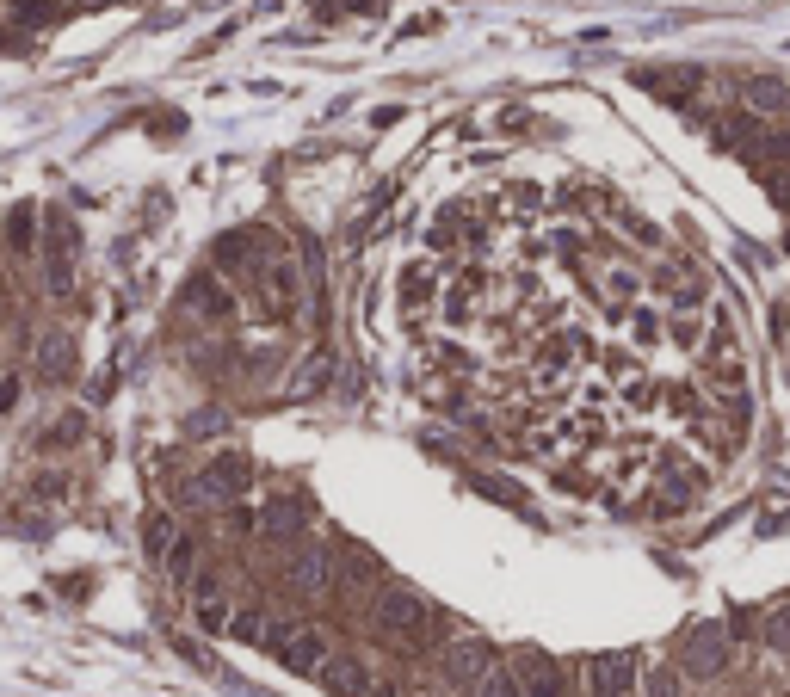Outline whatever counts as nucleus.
<instances>
[{
	"instance_id": "f257e3e1",
	"label": "nucleus",
	"mask_w": 790,
	"mask_h": 697,
	"mask_svg": "<svg viewBox=\"0 0 790 697\" xmlns=\"http://www.w3.org/2000/svg\"><path fill=\"white\" fill-rule=\"evenodd\" d=\"M649 297L667 309V315H710V278L698 260H686V253H661V260L649 266Z\"/></svg>"
},
{
	"instance_id": "f03ea898",
	"label": "nucleus",
	"mask_w": 790,
	"mask_h": 697,
	"mask_svg": "<svg viewBox=\"0 0 790 697\" xmlns=\"http://www.w3.org/2000/svg\"><path fill=\"white\" fill-rule=\"evenodd\" d=\"M371 623H377V636L383 642H402V648H420L426 636H433V623L439 611L426 605L420 593H408V586H389V593H377L371 605Z\"/></svg>"
},
{
	"instance_id": "7ed1b4c3",
	"label": "nucleus",
	"mask_w": 790,
	"mask_h": 697,
	"mask_svg": "<svg viewBox=\"0 0 790 697\" xmlns=\"http://www.w3.org/2000/svg\"><path fill=\"white\" fill-rule=\"evenodd\" d=\"M266 648L278 654V667H291V673H321L334 660V648H328V636L315 630V623H272L266 630Z\"/></svg>"
},
{
	"instance_id": "20e7f679",
	"label": "nucleus",
	"mask_w": 790,
	"mask_h": 697,
	"mask_svg": "<svg viewBox=\"0 0 790 697\" xmlns=\"http://www.w3.org/2000/svg\"><path fill=\"white\" fill-rule=\"evenodd\" d=\"M247 482H254V463H247L241 451H217V457L204 463V475L192 482V500H223V506H235L247 494Z\"/></svg>"
},
{
	"instance_id": "39448f33",
	"label": "nucleus",
	"mask_w": 790,
	"mask_h": 697,
	"mask_svg": "<svg viewBox=\"0 0 790 697\" xmlns=\"http://www.w3.org/2000/svg\"><path fill=\"white\" fill-rule=\"evenodd\" d=\"M729 667V636L716 630V623H698V630L686 636V648H679V673L686 679H716Z\"/></svg>"
},
{
	"instance_id": "423d86ee",
	"label": "nucleus",
	"mask_w": 790,
	"mask_h": 697,
	"mask_svg": "<svg viewBox=\"0 0 790 697\" xmlns=\"http://www.w3.org/2000/svg\"><path fill=\"white\" fill-rule=\"evenodd\" d=\"M642 673H636V654H593L587 660V697H636Z\"/></svg>"
},
{
	"instance_id": "0eeeda50",
	"label": "nucleus",
	"mask_w": 790,
	"mask_h": 697,
	"mask_svg": "<svg viewBox=\"0 0 790 697\" xmlns=\"http://www.w3.org/2000/svg\"><path fill=\"white\" fill-rule=\"evenodd\" d=\"M488 673H494L488 642H482V636H457V642H451V654H445V679H451L457 691H476Z\"/></svg>"
},
{
	"instance_id": "6e6552de",
	"label": "nucleus",
	"mask_w": 790,
	"mask_h": 697,
	"mask_svg": "<svg viewBox=\"0 0 790 697\" xmlns=\"http://www.w3.org/2000/svg\"><path fill=\"white\" fill-rule=\"evenodd\" d=\"M315 679H321V691H334V697H371V691H377L371 660H358V654H334Z\"/></svg>"
},
{
	"instance_id": "1a4fd4ad",
	"label": "nucleus",
	"mask_w": 790,
	"mask_h": 697,
	"mask_svg": "<svg viewBox=\"0 0 790 697\" xmlns=\"http://www.w3.org/2000/svg\"><path fill=\"white\" fill-rule=\"evenodd\" d=\"M519 685H525V697H568V673L556 667L550 654H537V648H519Z\"/></svg>"
},
{
	"instance_id": "9d476101",
	"label": "nucleus",
	"mask_w": 790,
	"mask_h": 697,
	"mask_svg": "<svg viewBox=\"0 0 790 697\" xmlns=\"http://www.w3.org/2000/svg\"><path fill=\"white\" fill-rule=\"evenodd\" d=\"M284 580H291V593H303V599L328 593V586H334V562H328V549H297V556L284 562Z\"/></svg>"
},
{
	"instance_id": "9b49d317",
	"label": "nucleus",
	"mask_w": 790,
	"mask_h": 697,
	"mask_svg": "<svg viewBox=\"0 0 790 697\" xmlns=\"http://www.w3.org/2000/svg\"><path fill=\"white\" fill-rule=\"evenodd\" d=\"M624 340H630V352H661L667 346V309L661 303H636L630 315H624Z\"/></svg>"
},
{
	"instance_id": "f8f14e48",
	"label": "nucleus",
	"mask_w": 790,
	"mask_h": 697,
	"mask_svg": "<svg viewBox=\"0 0 790 697\" xmlns=\"http://www.w3.org/2000/svg\"><path fill=\"white\" fill-rule=\"evenodd\" d=\"M741 99H747V112L753 118H784L790 112V81H778V75H747L741 81Z\"/></svg>"
},
{
	"instance_id": "ddd939ff",
	"label": "nucleus",
	"mask_w": 790,
	"mask_h": 697,
	"mask_svg": "<svg viewBox=\"0 0 790 697\" xmlns=\"http://www.w3.org/2000/svg\"><path fill=\"white\" fill-rule=\"evenodd\" d=\"M266 297H272L278 315H291L303 303V272H297V260H284V253H272V260H266Z\"/></svg>"
},
{
	"instance_id": "4468645a",
	"label": "nucleus",
	"mask_w": 790,
	"mask_h": 697,
	"mask_svg": "<svg viewBox=\"0 0 790 697\" xmlns=\"http://www.w3.org/2000/svg\"><path fill=\"white\" fill-rule=\"evenodd\" d=\"M303 506L297 500H266V512H260V537L266 543H297L303 537Z\"/></svg>"
},
{
	"instance_id": "2eb2a0df",
	"label": "nucleus",
	"mask_w": 790,
	"mask_h": 697,
	"mask_svg": "<svg viewBox=\"0 0 790 697\" xmlns=\"http://www.w3.org/2000/svg\"><path fill=\"white\" fill-rule=\"evenodd\" d=\"M612 229H624V235H630L636 247H649V253H661V247H667V235H661V229L649 223V216H642V210H624V204L612 210Z\"/></svg>"
},
{
	"instance_id": "dca6fc26",
	"label": "nucleus",
	"mask_w": 790,
	"mask_h": 697,
	"mask_svg": "<svg viewBox=\"0 0 790 697\" xmlns=\"http://www.w3.org/2000/svg\"><path fill=\"white\" fill-rule=\"evenodd\" d=\"M636 697H686V673L679 667H649L636 685Z\"/></svg>"
},
{
	"instance_id": "f3484780",
	"label": "nucleus",
	"mask_w": 790,
	"mask_h": 697,
	"mask_svg": "<svg viewBox=\"0 0 790 697\" xmlns=\"http://www.w3.org/2000/svg\"><path fill=\"white\" fill-rule=\"evenodd\" d=\"M266 630H272V623H266L260 605H241L235 623H229V636H235V642H254V648H266Z\"/></svg>"
},
{
	"instance_id": "a211bd4d",
	"label": "nucleus",
	"mask_w": 790,
	"mask_h": 697,
	"mask_svg": "<svg viewBox=\"0 0 790 697\" xmlns=\"http://www.w3.org/2000/svg\"><path fill=\"white\" fill-rule=\"evenodd\" d=\"M7 241H13L19 253H31V247H38V210H31V204H19V210L7 216Z\"/></svg>"
},
{
	"instance_id": "6ab92c4d",
	"label": "nucleus",
	"mask_w": 790,
	"mask_h": 697,
	"mask_svg": "<svg viewBox=\"0 0 790 697\" xmlns=\"http://www.w3.org/2000/svg\"><path fill=\"white\" fill-rule=\"evenodd\" d=\"M470 697H525V685H519V673H507V667H494Z\"/></svg>"
},
{
	"instance_id": "aec40b11",
	"label": "nucleus",
	"mask_w": 790,
	"mask_h": 697,
	"mask_svg": "<svg viewBox=\"0 0 790 697\" xmlns=\"http://www.w3.org/2000/svg\"><path fill=\"white\" fill-rule=\"evenodd\" d=\"M7 13H13L19 25H50V19H56L62 7H56V0H13V7H7Z\"/></svg>"
},
{
	"instance_id": "412c9836",
	"label": "nucleus",
	"mask_w": 790,
	"mask_h": 697,
	"mask_svg": "<svg viewBox=\"0 0 790 697\" xmlns=\"http://www.w3.org/2000/svg\"><path fill=\"white\" fill-rule=\"evenodd\" d=\"M760 186L778 210H790V167H760Z\"/></svg>"
},
{
	"instance_id": "4be33fe9",
	"label": "nucleus",
	"mask_w": 790,
	"mask_h": 697,
	"mask_svg": "<svg viewBox=\"0 0 790 697\" xmlns=\"http://www.w3.org/2000/svg\"><path fill=\"white\" fill-rule=\"evenodd\" d=\"M766 642L772 648H790V611H772L766 617Z\"/></svg>"
},
{
	"instance_id": "5701e85b",
	"label": "nucleus",
	"mask_w": 790,
	"mask_h": 697,
	"mask_svg": "<svg viewBox=\"0 0 790 697\" xmlns=\"http://www.w3.org/2000/svg\"><path fill=\"white\" fill-rule=\"evenodd\" d=\"M62 358H68V346L50 340V346H44V377H62Z\"/></svg>"
}]
</instances>
